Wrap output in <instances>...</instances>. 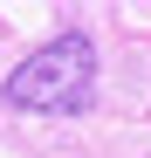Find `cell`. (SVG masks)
<instances>
[{
	"label": "cell",
	"mask_w": 151,
	"mask_h": 158,
	"mask_svg": "<svg viewBox=\"0 0 151 158\" xmlns=\"http://www.w3.org/2000/svg\"><path fill=\"white\" fill-rule=\"evenodd\" d=\"M96 96V48L83 28H69L55 41H41L28 62L7 76V103L14 110H41V117H76Z\"/></svg>",
	"instance_id": "1"
}]
</instances>
